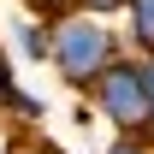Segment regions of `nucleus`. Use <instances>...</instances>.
Here are the masks:
<instances>
[{
    "label": "nucleus",
    "instance_id": "nucleus-1",
    "mask_svg": "<svg viewBox=\"0 0 154 154\" xmlns=\"http://www.w3.org/2000/svg\"><path fill=\"white\" fill-rule=\"evenodd\" d=\"M119 54H125V48H119V30L101 18V12L71 6V12H59V18H54V54H48V65L59 71V83L89 89V83H95Z\"/></svg>",
    "mask_w": 154,
    "mask_h": 154
},
{
    "label": "nucleus",
    "instance_id": "nucleus-3",
    "mask_svg": "<svg viewBox=\"0 0 154 154\" xmlns=\"http://www.w3.org/2000/svg\"><path fill=\"white\" fill-rule=\"evenodd\" d=\"M12 48H18L30 65H48V54H54V18H48V12L18 18V24H12Z\"/></svg>",
    "mask_w": 154,
    "mask_h": 154
},
{
    "label": "nucleus",
    "instance_id": "nucleus-2",
    "mask_svg": "<svg viewBox=\"0 0 154 154\" xmlns=\"http://www.w3.org/2000/svg\"><path fill=\"white\" fill-rule=\"evenodd\" d=\"M89 107H95L113 131H136L148 136V83H142V54H119L107 71L83 89Z\"/></svg>",
    "mask_w": 154,
    "mask_h": 154
},
{
    "label": "nucleus",
    "instance_id": "nucleus-11",
    "mask_svg": "<svg viewBox=\"0 0 154 154\" xmlns=\"http://www.w3.org/2000/svg\"><path fill=\"white\" fill-rule=\"evenodd\" d=\"M6 154H48V148H36V142H12Z\"/></svg>",
    "mask_w": 154,
    "mask_h": 154
},
{
    "label": "nucleus",
    "instance_id": "nucleus-4",
    "mask_svg": "<svg viewBox=\"0 0 154 154\" xmlns=\"http://www.w3.org/2000/svg\"><path fill=\"white\" fill-rule=\"evenodd\" d=\"M125 30L131 54H154V0H125Z\"/></svg>",
    "mask_w": 154,
    "mask_h": 154
},
{
    "label": "nucleus",
    "instance_id": "nucleus-5",
    "mask_svg": "<svg viewBox=\"0 0 154 154\" xmlns=\"http://www.w3.org/2000/svg\"><path fill=\"white\" fill-rule=\"evenodd\" d=\"M0 113H12V119H42V101L30 95V89H18V83H12V89H6V101H0Z\"/></svg>",
    "mask_w": 154,
    "mask_h": 154
},
{
    "label": "nucleus",
    "instance_id": "nucleus-9",
    "mask_svg": "<svg viewBox=\"0 0 154 154\" xmlns=\"http://www.w3.org/2000/svg\"><path fill=\"white\" fill-rule=\"evenodd\" d=\"M18 77H12V59H6V48H0V101H6V89H12Z\"/></svg>",
    "mask_w": 154,
    "mask_h": 154
},
{
    "label": "nucleus",
    "instance_id": "nucleus-10",
    "mask_svg": "<svg viewBox=\"0 0 154 154\" xmlns=\"http://www.w3.org/2000/svg\"><path fill=\"white\" fill-rule=\"evenodd\" d=\"M77 6H89V12H101V18H107V12H119L125 0H77Z\"/></svg>",
    "mask_w": 154,
    "mask_h": 154
},
{
    "label": "nucleus",
    "instance_id": "nucleus-7",
    "mask_svg": "<svg viewBox=\"0 0 154 154\" xmlns=\"http://www.w3.org/2000/svg\"><path fill=\"white\" fill-rule=\"evenodd\" d=\"M142 83H148V136H154V54H142Z\"/></svg>",
    "mask_w": 154,
    "mask_h": 154
},
{
    "label": "nucleus",
    "instance_id": "nucleus-8",
    "mask_svg": "<svg viewBox=\"0 0 154 154\" xmlns=\"http://www.w3.org/2000/svg\"><path fill=\"white\" fill-rule=\"evenodd\" d=\"M24 6H30V12H48V18H59V12H71L77 0H24Z\"/></svg>",
    "mask_w": 154,
    "mask_h": 154
},
{
    "label": "nucleus",
    "instance_id": "nucleus-6",
    "mask_svg": "<svg viewBox=\"0 0 154 154\" xmlns=\"http://www.w3.org/2000/svg\"><path fill=\"white\" fill-rule=\"evenodd\" d=\"M101 154H154V136H136V131H113V142Z\"/></svg>",
    "mask_w": 154,
    "mask_h": 154
}]
</instances>
